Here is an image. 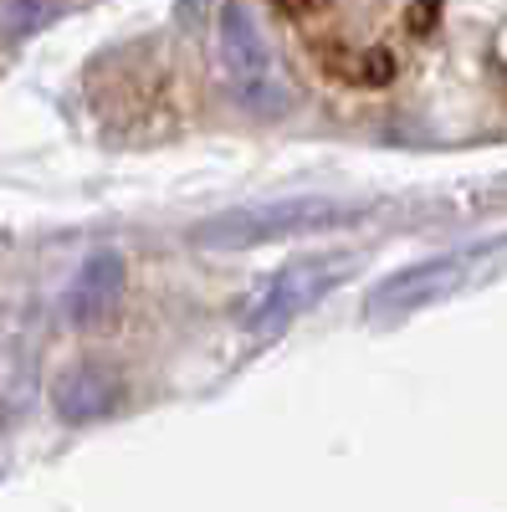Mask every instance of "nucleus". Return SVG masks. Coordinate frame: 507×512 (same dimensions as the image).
<instances>
[{
	"instance_id": "1",
	"label": "nucleus",
	"mask_w": 507,
	"mask_h": 512,
	"mask_svg": "<svg viewBox=\"0 0 507 512\" xmlns=\"http://www.w3.org/2000/svg\"><path fill=\"white\" fill-rule=\"evenodd\" d=\"M282 11L303 21L308 41L338 72L374 77L390 67V57L374 41V31L385 26V0H282Z\"/></svg>"
},
{
	"instance_id": "2",
	"label": "nucleus",
	"mask_w": 507,
	"mask_h": 512,
	"mask_svg": "<svg viewBox=\"0 0 507 512\" xmlns=\"http://www.w3.org/2000/svg\"><path fill=\"white\" fill-rule=\"evenodd\" d=\"M364 205H344V200H323V195H298V200H272V205H241V210H221V216L200 221L195 241L210 251H246V246H267L298 231H323L338 221H354Z\"/></svg>"
},
{
	"instance_id": "3",
	"label": "nucleus",
	"mask_w": 507,
	"mask_h": 512,
	"mask_svg": "<svg viewBox=\"0 0 507 512\" xmlns=\"http://www.w3.org/2000/svg\"><path fill=\"white\" fill-rule=\"evenodd\" d=\"M221 57H226V72H231L236 93L246 103H262V113L282 108V93L272 88L267 36H262L257 21H251V11L241 6V0H226V6H221Z\"/></svg>"
},
{
	"instance_id": "4",
	"label": "nucleus",
	"mask_w": 507,
	"mask_h": 512,
	"mask_svg": "<svg viewBox=\"0 0 507 512\" xmlns=\"http://www.w3.org/2000/svg\"><path fill=\"white\" fill-rule=\"evenodd\" d=\"M333 277H338V272H328L323 262H303V267L277 272V282L267 287V297L251 308V328H257V333H277L282 323H292L298 313H308L318 297L333 287Z\"/></svg>"
},
{
	"instance_id": "5",
	"label": "nucleus",
	"mask_w": 507,
	"mask_h": 512,
	"mask_svg": "<svg viewBox=\"0 0 507 512\" xmlns=\"http://www.w3.org/2000/svg\"><path fill=\"white\" fill-rule=\"evenodd\" d=\"M118 292H123V262H118V251H93L88 262H82L72 292H67L72 323H103L118 308Z\"/></svg>"
},
{
	"instance_id": "6",
	"label": "nucleus",
	"mask_w": 507,
	"mask_h": 512,
	"mask_svg": "<svg viewBox=\"0 0 507 512\" xmlns=\"http://www.w3.org/2000/svg\"><path fill=\"white\" fill-rule=\"evenodd\" d=\"M461 282V262L456 256H441V262H426V267H410L400 277H390L385 287H379L369 297V313H405V308H420L431 303V297H441L446 287Z\"/></svg>"
},
{
	"instance_id": "7",
	"label": "nucleus",
	"mask_w": 507,
	"mask_h": 512,
	"mask_svg": "<svg viewBox=\"0 0 507 512\" xmlns=\"http://www.w3.org/2000/svg\"><path fill=\"white\" fill-rule=\"evenodd\" d=\"M52 405H57V415L67 425H88V420H98V415H108L118 405V379L108 369H98V364H82V369L62 374Z\"/></svg>"
},
{
	"instance_id": "8",
	"label": "nucleus",
	"mask_w": 507,
	"mask_h": 512,
	"mask_svg": "<svg viewBox=\"0 0 507 512\" xmlns=\"http://www.w3.org/2000/svg\"><path fill=\"white\" fill-rule=\"evenodd\" d=\"M41 21V0H0V31L6 36H26Z\"/></svg>"
}]
</instances>
